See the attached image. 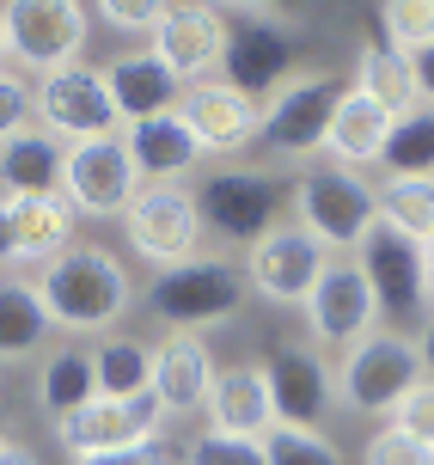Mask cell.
I'll use <instances>...</instances> for the list:
<instances>
[{"label": "cell", "instance_id": "24", "mask_svg": "<svg viewBox=\"0 0 434 465\" xmlns=\"http://www.w3.org/2000/svg\"><path fill=\"white\" fill-rule=\"evenodd\" d=\"M349 93H361L367 104H380L386 116H410L422 111V93H416V62L404 49H391L386 37H373V44L355 55V86Z\"/></svg>", "mask_w": 434, "mask_h": 465}, {"label": "cell", "instance_id": "34", "mask_svg": "<svg viewBox=\"0 0 434 465\" xmlns=\"http://www.w3.org/2000/svg\"><path fill=\"white\" fill-rule=\"evenodd\" d=\"M183 465H270V453H263V441H252V435L202 429V435L190 441V453H183Z\"/></svg>", "mask_w": 434, "mask_h": 465}, {"label": "cell", "instance_id": "29", "mask_svg": "<svg viewBox=\"0 0 434 465\" xmlns=\"http://www.w3.org/2000/svg\"><path fill=\"white\" fill-rule=\"evenodd\" d=\"M92 368H98V398L135 404L153 392V349L135 337H98L92 343Z\"/></svg>", "mask_w": 434, "mask_h": 465}, {"label": "cell", "instance_id": "42", "mask_svg": "<svg viewBox=\"0 0 434 465\" xmlns=\"http://www.w3.org/2000/svg\"><path fill=\"white\" fill-rule=\"evenodd\" d=\"M0 465H37V453L25 441H13V435H0Z\"/></svg>", "mask_w": 434, "mask_h": 465}, {"label": "cell", "instance_id": "37", "mask_svg": "<svg viewBox=\"0 0 434 465\" xmlns=\"http://www.w3.org/2000/svg\"><path fill=\"white\" fill-rule=\"evenodd\" d=\"M391 429H404L410 441L434 447V380H416L410 392L398 398V411H391Z\"/></svg>", "mask_w": 434, "mask_h": 465}, {"label": "cell", "instance_id": "46", "mask_svg": "<svg viewBox=\"0 0 434 465\" xmlns=\"http://www.w3.org/2000/svg\"><path fill=\"white\" fill-rule=\"evenodd\" d=\"M0 68H6V37H0Z\"/></svg>", "mask_w": 434, "mask_h": 465}, {"label": "cell", "instance_id": "14", "mask_svg": "<svg viewBox=\"0 0 434 465\" xmlns=\"http://www.w3.org/2000/svg\"><path fill=\"white\" fill-rule=\"evenodd\" d=\"M147 49L178 74L183 93H190V86L214 80V68H227V13L202 6V0H172L160 13V25H153Z\"/></svg>", "mask_w": 434, "mask_h": 465}, {"label": "cell", "instance_id": "18", "mask_svg": "<svg viewBox=\"0 0 434 465\" xmlns=\"http://www.w3.org/2000/svg\"><path fill=\"white\" fill-rule=\"evenodd\" d=\"M178 116L190 123V135L202 141V153L214 160H239L257 135H263V98L239 93L227 80H202V86H190L178 104Z\"/></svg>", "mask_w": 434, "mask_h": 465}, {"label": "cell", "instance_id": "26", "mask_svg": "<svg viewBox=\"0 0 434 465\" xmlns=\"http://www.w3.org/2000/svg\"><path fill=\"white\" fill-rule=\"evenodd\" d=\"M391 123L380 104H367L361 93H349L337 104V123H330V141H324V160L343 165V172H367V165L386 160V141H391Z\"/></svg>", "mask_w": 434, "mask_h": 465}, {"label": "cell", "instance_id": "13", "mask_svg": "<svg viewBox=\"0 0 434 465\" xmlns=\"http://www.w3.org/2000/svg\"><path fill=\"white\" fill-rule=\"evenodd\" d=\"M294 25L270 6H239L227 13V86L252 98H270L294 74Z\"/></svg>", "mask_w": 434, "mask_h": 465}, {"label": "cell", "instance_id": "31", "mask_svg": "<svg viewBox=\"0 0 434 465\" xmlns=\"http://www.w3.org/2000/svg\"><path fill=\"white\" fill-rule=\"evenodd\" d=\"M380 221L410 232L416 245H434V178H386V190H380Z\"/></svg>", "mask_w": 434, "mask_h": 465}, {"label": "cell", "instance_id": "35", "mask_svg": "<svg viewBox=\"0 0 434 465\" xmlns=\"http://www.w3.org/2000/svg\"><path fill=\"white\" fill-rule=\"evenodd\" d=\"M25 129H37V98H31V80H19L13 68H0V147Z\"/></svg>", "mask_w": 434, "mask_h": 465}, {"label": "cell", "instance_id": "41", "mask_svg": "<svg viewBox=\"0 0 434 465\" xmlns=\"http://www.w3.org/2000/svg\"><path fill=\"white\" fill-rule=\"evenodd\" d=\"M0 263H19V245H13V214H6V196H0Z\"/></svg>", "mask_w": 434, "mask_h": 465}, {"label": "cell", "instance_id": "43", "mask_svg": "<svg viewBox=\"0 0 434 465\" xmlns=\"http://www.w3.org/2000/svg\"><path fill=\"white\" fill-rule=\"evenodd\" d=\"M416 349H422V373L434 380V319H429L422 331H416Z\"/></svg>", "mask_w": 434, "mask_h": 465}, {"label": "cell", "instance_id": "9", "mask_svg": "<svg viewBox=\"0 0 434 465\" xmlns=\"http://www.w3.org/2000/svg\"><path fill=\"white\" fill-rule=\"evenodd\" d=\"M330 263H337V252H330L324 239H312L300 221H281V227H270L257 245H245V282H252V294H263L270 306H306Z\"/></svg>", "mask_w": 434, "mask_h": 465}, {"label": "cell", "instance_id": "20", "mask_svg": "<svg viewBox=\"0 0 434 465\" xmlns=\"http://www.w3.org/2000/svg\"><path fill=\"white\" fill-rule=\"evenodd\" d=\"M202 417L221 435H252V441H263L275 429V398H270L263 361H227V368L214 373V386H208Z\"/></svg>", "mask_w": 434, "mask_h": 465}, {"label": "cell", "instance_id": "45", "mask_svg": "<svg viewBox=\"0 0 434 465\" xmlns=\"http://www.w3.org/2000/svg\"><path fill=\"white\" fill-rule=\"evenodd\" d=\"M0 435H6V398H0Z\"/></svg>", "mask_w": 434, "mask_h": 465}, {"label": "cell", "instance_id": "39", "mask_svg": "<svg viewBox=\"0 0 434 465\" xmlns=\"http://www.w3.org/2000/svg\"><path fill=\"white\" fill-rule=\"evenodd\" d=\"M74 465H165V453L153 441V447H129V453H92V460H74Z\"/></svg>", "mask_w": 434, "mask_h": 465}, {"label": "cell", "instance_id": "32", "mask_svg": "<svg viewBox=\"0 0 434 465\" xmlns=\"http://www.w3.org/2000/svg\"><path fill=\"white\" fill-rule=\"evenodd\" d=\"M380 31H386L391 49L429 55L434 49V0H386L380 6Z\"/></svg>", "mask_w": 434, "mask_h": 465}, {"label": "cell", "instance_id": "7", "mask_svg": "<svg viewBox=\"0 0 434 465\" xmlns=\"http://www.w3.org/2000/svg\"><path fill=\"white\" fill-rule=\"evenodd\" d=\"M86 31H92V6H80V0H6L0 6L6 55L19 68H31L37 80L86 62Z\"/></svg>", "mask_w": 434, "mask_h": 465}, {"label": "cell", "instance_id": "4", "mask_svg": "<svg viewBox=\"0 0 434 465\" xmlns=\"http://www.w3.org/2000/svg\"><path fill=\"white\" fill-rule=\"evenodd\" d=\"M252 294V282H245V263H232V257H190L178 270H160L153 288H147V312L160 319L165 331H214L239 319V306Z\"/></svg>", "mask_w": 434, "mask_h": 465}, {"label": "cell", "instance_id": "3", "mask_svg": "<svg viewBox=\"0 0 434 465\" xmlns=\"http://www.w3.org/2000/svg\"><path fill=\"white\" fill-rule=\"evenodd\" d=\"M196 214H202L208 239H227V245H257L270 227H281L288 209V190L275 184L270 165L252 160H221L196 178Z\"/></svg>", "mask_w": 434, "mask_h": 465}, {"label": "cell", "instance_id": "38", "mask_svg": "<svg viewBox=\"0 0 434 465\" xmlns=\"http://www.w3.org/2000/svg\"><path fill=\"white\" fill-rule=\"evenodd\" d=\"M361 460H367V465H434V447L410 441L404 429H373Z\"/></svg>", "mask_w": 434, "mask_h": 465}, {"label": "cell", "instance_id": "33", "mask_svg": "<svg viewBox=\"0 0 434 465\" xmlns=\"http://www.w3.org/2000/svg\"><path fill=\"white\" fill-rule=\"evenodd\" d=\"M263 453H270V465H343L337 441H324L312 429H270Z\"/></svg>", "mask_w": 434, "mask_h": 465}, {"label": "cell", "instance_id": "27", "mask_svg": "<svg viewBox=\"0 0 434 465\" xmlns=\"http://www.w3.org/2000/svg\"><path fill=\"white\" fill-rule=\"evenodd\" d=\"M49 312H44V294L37 282L25 276H0V361H31L49 337Z\"/></svg>", "mask_w": 434, "mask_h": 465}, {"label": "cell", "instance_id": "40", "mask_svg": "<svg viewBox=\"0 0 434 465\" xmlns=\"http://www.w3.org/2000/svg\"><path fill=\"white\" fill-rule=\"evenodd\" d=\"M410 62H416V93H422V104L434 111V49L429 55H410Z\"/></svg>", "mask_w": 434, "mask_h": 465}, {"label": "cell", "instance_id": "19", "mask_svg": "<svg viewBox=\"0 0 434 465\" xmlns=\"http://www.w3.org/2000/svg\"><path fill=\"white\" fill-rule=\"evenodd\" d=\"M214 349L196 331H165L153 343V398H160L165 417H196L208 404V386H214Z\"/></svg>", "mask_w": 434, "mask_h": 465}, {"label": "cell", "instance_id": "28", "mask_svg": "<svg viewBox=\"0 0 434 465\" xmlns=\"http://www.w3.org/2000/svg\"><path fill=\"white\" fill-rule=\"evenodd\" d=\"M92 398H98L92 349L68 343V349H55V355H44V373H37V404H44L49 417L62 422V417H74V411H86Z\"/></svg>", "mask_w": 434, "mask_h": 465}, {"label": "cell", "instance_id": "17", "mask_svg": "<svg viewBox=\"0 0 434 465\" xmlns=\"http://www.w3.org/2000/svg\"><path fill=\"white\" fill-rule=\"evenodd\" d=\"M165 411L160 398L147 392L135 404H116V398H92L86 411L55 422V441L68 447L74 460H92V453H129V447H153L165 441Z\"/></svg>", "mask_w": 434, "mask_h": 465}, {"label": "cell", "instance_id": "8", "mask_svg": "<svg viewBox=\"0 0 434 465\" xmlns=\"http://www.w3.org/2000/svg\"><path fill=\"white\" fill-rule=\"evenodd\" d=\"M422 373V349L416 337H398V331H373L367 343H355L337 361V411H355V417H391L398 398L410 392Z\"/></svg>", "mask_w": 434, "mask_h": 465}, {"label": "cell", "instance_id": "12", "mask_svg": "<svg viewBox=\"0 0 434 465\" xmlns=\"http://www.w3.org/2000/svg\"><path fill=\"white\" fill-rule=\"evenodd\" d=\"M141 190H147V184H141V172H135V160H129L123 135L74 141L68 160H62V196H68L74 214H92V221H123Z\"/></svg>", "mask_w": 434, "mask_h": 465}, {"label": "cell", "instance_id": "30", "mask_svg": "<svg viewBox=\"0 0 434 465\" xmlns=\"http://www.w3.org/2000/svg\"><path fill=\"white\" fill-rule=\"evenodd\" d=\"M380 165H386V178H434V111L429 104L391 123V141H386V160Z\"/></svg>", "mask_w": 434, "mask_h": 465}, {"label": "cell", "instance_id": "6", "mask_svg": "<svg viewBox=\"0 0 434 465\" xmlns=\"http://www.w3.org/2000/svg\"><path fill=\"white\" fill-rule=\"evenodd\" d=\"M300 227L324 239L337 257H355V245L367 239V227L380 221V190L367 184L361 172H343V165H312L300 172L294 184V214Z\"/></svg>", "mask_w": 434, "mask_h": 465}, {"label": "cell", "instance_id": "1", "mask_svg": "<svg viewBox=\"0 0 434 465\" xmlns=\"http://www.w3.org/2000/svg\"><path fill=\"white\" fill-rule=\"evenodd\" d=\"M37 294L55 331L68 337H98V331L123 325V312L135 306V282L123 270V257L104 245H68V252L37 270Z\"/></svg>", "mask_w": 434, "mask_h": 465}, {"label": "cell", "instance_id": "36", "mask_svg": "<svg viewBox=\"0 0 434 465\" xmlns=\"http://www.w3.org/2000/svg\"><path fill=\"white\" fill-rule=\"evenodd\" d=\"M160 13H165L160 0H98V6H92V19L123 31V37H153Z\"/></svg>", "mask_w": 434, "mask_h": 465}, {"label": "cell", "instance_id": "15", "mask_svg": "<svg viewBox=\"0 0 434 465\" xmlns=\"http://www.w3.org/2000/svg\"><path fill=\"white\" fill-rule=\"evenodd\" d=\"M270 398H275V429H312L324 435V422L337 411V368L324 361L312 343H281L270 349Z\"/></svg>", "mask_w": 434, "mask_h": 465}, {"label": "cell", "instance_id": "21", "mask_svg": "<svg viewBox=\"0 0 434 465\" xmlns=\"http://www.w3.org/2000/svg\"><path fill=\"white\" fill-rule=\"evenodd\" d=\"M104 86H111V104L123 116V129L183 104V80L165 68L153 49H123V55H111L104 62Z\"/></svg>", "mask_w": 434, "mask_h": 465}, {"label": "cell", "instance_id": "5", "mask_svg": "<svg viewBox=\"0 0 434 465\" xmlns=\"http://www.w3.org/2000/svg\"><path fill=\"white\" fill-rule=\"evenodd\" d=\"M349 98V86L324 68H294L270 98H263V141L275 160H319L337 104Z\"/></svg>", "mask_w": 434, "mask_h": 465}, {"label": "cell", "instance_id": "2", "mask_svg": "<svg viewBox=\"0 0 434 465\" xmlns=\"http://www.w3.org/2000/svg\"><path fill=\"white\" fill-rule=\"evenodd\" d=\"M355 263H361L367 288H373V301H380V331L416 337V331L434 319V301H429V245H416L410 232H398L391 221H373L367 239L355 245Z\"/></svg>", "mask_w": 434, "mask_h": 465}, {"label": "cell", "instance_id": "44", "mask_svg": "<svg viewBox=\"0 0 434 465\" xmlns=\"http://www.w3.org/2000/svg\"><path fill=\"white\" fill-rule=\"evenodd\" d=\"M429 301H434V245H429Z\"/></svg>", "mask_w": 434, "mask_h": 465}, {"label": "cell", "instance_id": "25", "mask_svg": "<svg viewBox=\"0 0 434 465\" xmlns=\"http://www.w3.org/2000/svg\"><path fill=\"white\" fill-rule=\"evenodd\" d=\"M6 214H13V245H19V263H55V257L74 245V209L68 196H6Z\"/></svg>", "mask_w": 434, "mask_h": 465}, {"label": "cell", "instance_id": "11", "mask_svg": "<svg viewBox=\"0 0 434 465\" xmlns=\"http://www.w3.org/2000/svg\"><path fill=\"white\" fill-rule=\"evenodd\" d=\"M37 129H49L55 141H104V135H123V116L111 104V86H104V68L92 62H74L62 74H44L37 86Z\"/></svg>", "mask_w": 434, "mask_h": 465}, {"label": "cell", "instance_id": "16", "mask_svg": "<svg viewBox=\"0 0 434 465\" xmlns=\"http://www.w3.org/2000/svg\"><path fill=\"white\" fill-rule=\"evenodd\" d=\"M300 312H306L312 349H343L349 355L355 343H367V337L380 331V301H373V288H367V276H361L355 257H337Z\"/></svg>", "mask_w": 434, "mask_h": 465}, {"label": "cell", "instance_id": "23", "mask_svg": "<svg viewBox=\"0 0 434 465\" xmlns=\"http://www.w3.org/2000/svg\"><path fill=\"white\" fill-rule=\"evenodd\" d=\"M62 160L68 141L49 129H25L0 147V196H62Z\"/></svg>", "mask_w": 434, "mask_h": 465}, {"label": "cell", "instance_id": "22", "mask_svg": "<svg viewBox=\"0 0 434 465\" xmlns=\"http://www.w3.org/2000/svg\"><path fill=\"white\" fill-rule=\"evenodd\" d=\"M123 147H129V160H135L141 184H178V178H190V172L208 160L202 141L190 135V123H183L178 111L129 123V129H123Z\"/></svg>", "mask_w": 434, "mask_h": 465}, {"label": "cell", "instance_id": "10", "mask_svg": "<svg viewBox=\"0 0 434 465\" xmlns=\"http://www.w3.org/2000/svg\"><path fill=\"white\" fill-rule=\"evenodd\" d=\"M123 239L153 270H178L190 257H202L208 232H202V214H196V196L183 184H147L123 214Z\"/></svg>", "mask_w": 434, "mask_h": 465}]
</instances>
